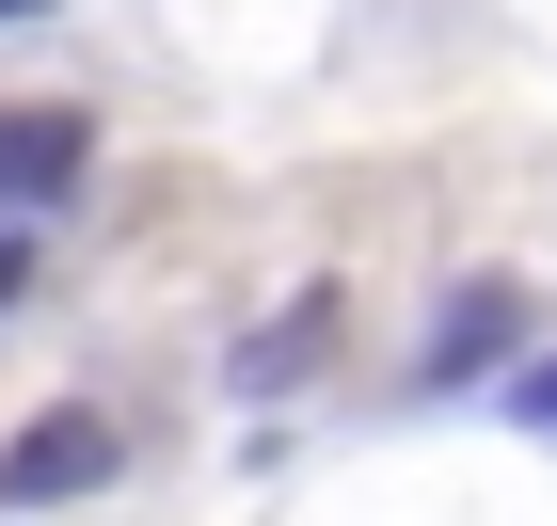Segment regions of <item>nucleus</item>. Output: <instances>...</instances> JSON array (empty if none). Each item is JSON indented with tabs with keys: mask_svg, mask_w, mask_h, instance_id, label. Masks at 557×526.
Masks as SVG:
<instances>
[{
	"mask_svg": "<svg viewBox=\"0 0 557 526\" xmlns=\"http://www.w3.org/2000/svg\"><path fill=\"white\" fill-rule=\"evenodd\" d=\"M510 335H525V304H510V288H462V304L430 319V367H414V383H430V399H462V383H478V367H494Z\"/></svg>",
	"mask_w": 557,
	"mask_h": 526,
	"instance_id": "nucleus-3",
	"label": "nucleus"
},
{
	"mask_svg": "<svg viewBox=\"0 0 557 526\" xmlns=\"http://www.w3.org/2000/svg\"><path fill=\"white\" fill-rule=\"evenodd\" d=\"M96 129L81 112H0V208H48V192H81Z\"/></svg>",
	"mask_w": 557,
	"mask_h": 526,
	"instance_id": "nucleus-2",
	"label": "nucleus"
},
{
	"mask_svg": "<svg viewBox=\"0 0 557 526\" xmlns=\"http://www.w3.org/2000/svg\"><path fill=\"white\" fill-rule=\"evenodd\" d=\"M319 351H335V288H302V304L271 319V335H239V399H287L302 367H319Z\"/></svg>",
	"mask_w": 557,
	"mask_h": 526,
	"instance_id": "nucleus-4",
	"label": "nucleus"
},
{
	"mask_svg": "<svg viewBox=\"0 0 557 526\" xmlns=\"http://www.w3.org/2000/svg\"><path fill=\"white\" fill-rule=\"evenodd\" d=\"M510 415H525V431H557V351H542V367L510 383Z\"/></svg>",
	"mask_w": 557,
	"mask_h": 526,
	"instance_id": "nucleus-5",
	"label": "nucleus"
},
{
	"mask_svg": "<svg viewBox=\"0 0 557 526\" xmlns=\"http://www.w3.org/2000/svg\"><path fill=\"white\" fill-rule=\"evenodd\" d=\"M112 463H128V431L64 399V415H33V431L0 447V511H64V494H96V479H112Z\"/></svg>",
	"mask_w": 557,
	"mask_h": 526,
	"instance_id": "nucleus-1",
	"label": "nucleus"
},
{
	"mask_svg": "<svg viewBox=\"0 0 557 526\" xmlns=\"http://www.w3.org/2000/svg\"><path fill=\"white\" fill-rule=\"evenodd\" d=\"M16 16H48V0H0V33H16Z\"/></svg>",
	"mask_w": 557,
	"mask_h": 526,
	"instance_id": "nucleus-6",
	"label": "nucleus"
}]
</instances>
